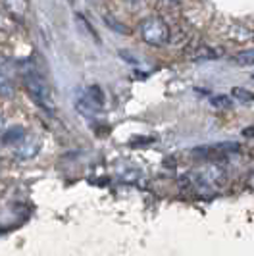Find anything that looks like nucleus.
<instances>
[{
  "mask_svg": "<svg viewBox=\"0 0 254 256\" xmlns=\"http://www.w3.org/2000/svg\"><path fill=\"white\" fill-rule=\"evenodd\" d=\"M18 70H20V76L24 79V85H26L29 96L37 102L38 108H42L46 112H52L54 110V102H52L50 87H48L46 79L40 76V72L31 62L20 64Z\"/></svg>",
  "mask_w": 254,
  "mask_h": 256,
  "instance_id": "obj_1",
  "label": "nucleus"
},
{
  "mask_svg": "<svg viewBox=\"0 0 254 256\" xmlns=\"http://www.w3.org/2000/svg\"><path fill=\"white\" fill-rule=\"evenodd\" d=\"M139 33L142 40L150 46H164L170 40V26L160 16H148L139 24Z\"/></svg>",
  "mask_w": 254,
  "mask_h": 256,
  "instance_id": "obj_2",
  "label": "nucleus"
},
{
  "mask_svg": "<svg viewBox=\"0 0 254 256\" xmlns=\"http://www.w3.org/2000/svg\"><path fill=\"white\" fill-rule=\"evenodd\" d=\"M20 70L16 68L10 58L0 56V94L2 96H12L16 92V76Z\"/></svg>",
  "mask_w": 254,
  "mask_h": 256,
  "instance_id": "obj_3",
  "label": "nucleus"
},
{
  "mask_svg": "<svg viewBox=\"0 0 254 256\" xmlns=\"http://www.w3.org/2000/svg\"><path fill=\"white\" fill-rule=\"evenodd\" d=\"M102 22L110 27L112 31H116V33H122V35H129V33H131L129 27H127L124 22H120V20H118L116 16H112V14H104V16H102Z\"/></svg>",
  "mask_w": 254,
  "mask_h": 256,
  "instance_id": "obj_4",
  "label": "nucleus"
},
{
  "mask_svg": "<svg viewBox=\"0 0 254 256\" xmlns=\"http://www.w3.org/2000/svg\"><path fill=\"white\" fill-rule=\"evenodd\" d=\"M224 54L222 48H212V46H200L198 50L194 52V60H216Z\"/></svg>",
  "mask_w": 254,
  "mask_h": 256,
  "instance_id": "obj_5",
  "label": "nucleus"
},
{
  "mask_svg": "<svg viewBox=\"0 0 254 256\" xmlns=\"http://www.w3.org/2000/svg\"><path fill=\"white\" fill-rule=\"evenodd\" d=\"M76 22L81 27H83V31H85V33H87V35H89V37L92 38L96 44H100V37H98V33L94 31V27H92L89 22H87V18H85L83 14H76Z\"/></svg>",
  "mask_w": 254,
  "mask_h": 256,
  "instance_id": "obj_6",
  "label": "nucleus"
},
{
  "mask_svg": "<svg viewBox=\"0 0 254 256\" xmlns=\"http://www.w3.org/2000/svg\"><path fill=\"white\" fill-rule=\"evenodd\" d=\"M24 137H26V131H24L22 128H16V129H10V131H6V133H4V139H2V141L6 142V144H10V142L24 141Z\"/></svg>",
  "mask_w": 254,
  "mask_h": 256,
  "instance_id": "obj_7",
  "label": "nucleus"
},
{
  "mask_svg": "<svg viewBox=\"0 0 254 256\" xmlns=\"http://www.w3.org/2000/svg\"><path fill=\"white\" fill-rule=\"evenodd\" d=\"M231 94H233L239 102H252L254 100L252 92L246 89H242V87H233V89H231Z\"/></svg>",
  "mask_w": 254,
  "mask_h": 256,
  "instance_id": "obj_8",
  "label": "nucleus"
},
{
  "mask_svg": "<svg viewBox=\"0 0 254 256\" xmlns=\"http://www.w3.org/2000/svg\"><path fill=\"white\" fill-rule=\"evenodd\" d=\"M235 62L241 66H250L254 64V48L250 50H242L239 54H235Z\"/></svg>",
  "mask_w": 254,
  "mask_h": 256,
  "instance_id": "obj_9",
  "label": "nucleus"
},
{
  "mask_svg": "<svg viewBox=\"0 0 254 256\" xmlns=\"http://www.w3.org/2000/svg\"><path fill=\"white\" fill-rule=\"evenodd\" d=\"M212 104L216 108H231V98L226 96V94H218V96L212 98Z\"/></svg>",
  "mask_w": 254,
  "mask_h": 256,
  "instance_id": "obj_10",
  "label": "nucleus"
},
{
  "mask_svg": "<svg viewBox=\"0 0 254 256\" xmlns=\"http://www.w3.org/2000/svg\"><path fill=\"white\" fill-rule=\"evenodd\" d=\"M242 137H250V139H254V126L242 129Z\"/></svg>",
  "mask_w": 254,
  "mask_h": 256,
  "instance_id": "obj_11",
  "label": "nucleus"
},
{
  "mask_svg": "<svg viewBox=\"0 0 254 256\" xmlns=\"http://www.w3.org/2000/svg\"><path fill=\"white\" fill-rule=\"evenodd\" d=\"M252 77H254V76H252Z\"/></svg>",
  "mask_w": 254,
  "mask_h": 256,
  "instance_id": "obj_12",
  "label": "nucleus"
}]
</instances>
